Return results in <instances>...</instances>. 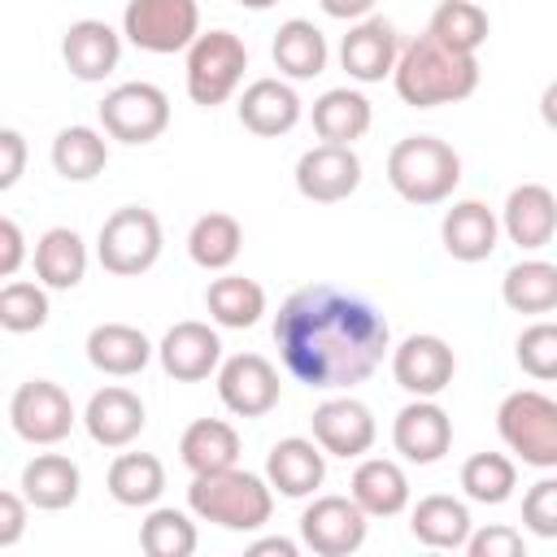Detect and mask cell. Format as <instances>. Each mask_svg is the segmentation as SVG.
Returning <instances> with one entry per match:
<instances>
[{"label":"cell","instance_id":"6da1fadb","mask_svg":"<svg viewBox=\"0 0 557 557\" xmlns=\"http://www.w3.org/2000/svg\"><path fill=\"white\" fill-rule=\"evenodd\" d=\"M274 344L296 383L313 392H344L383 366L392 326L366 296L335 283H305L278 305Z\"/></svg>","mask_w":557,"mask_h":557},{"label":"cell","instance_id":"7a4b0ae2","mask_svg":"<svg viewBox=\"0 0 557 557\" xmlns=\"http://www.w3.org/2000/svg\"><path fill=\"white\" fill-rule=\"evenodd\" d=\"M392 83H396V96L413 109L457 104V100L474 96V87H479V57L457 52V48L440 44L435 35H418L413 44L400 48Z\"/></svg>","mask_w":557,"mask_h":557},{"label":"cell","instance_id":"3957f363","mask_svg":"<svg viewBox=\"0 0 557 557\" xmlns=\"http://www.w3.org/2000/svg\"><path fill=\"white\" fill-rule=\"evenodd\" d=\"M187 505L196 518L218 522L226 531H257L274 513V487H270V479H261L252 470L226 466V470L191 474Z\"/></svg>","mask_w":557,"mask_h":557},{"label":"cell","instance_id":"277c9868","mask_svg":"<svg viewBox=\"0 0 557 557\" xmlns=\"http://www.w3.org/2000/svg\"><path fill=\"white\" fill-rule=\"evenodd\" d=\"M387 183L409 205H440L461 183V157L435 135H405L387 152Z\"/></svg>","mask_w":557,"mask_h":557},{"label":"cell","instance_id":"5b68a950","mask_svg":"<svg viewBox=\"0 0 557 557\" xmlns=\"http://www.w3.org/2000/svg\"><path fill=\"white\" fill-rule=\"evenodd\" d=\"M496 431L509 444V453H518L527 466L535 470L557 466V400L553 396L535 387L509 392L496 409Z\"/></svg>","mask_w":557,"mask_h":557},{"label":"cell","instance_id":"8992f818","mask_svg":"<svg viewBox=\"0 0 557 557\" xmlns=\"http://www.w3.org/2000/svg\"><path fill=\"white\" fill-rule=\"evenodd\" d=\"M248 70V48L235 30H200L196 44L187 48V96L200 109L226 104L235 87L244 83Z\"/></svg>","mask_w":557,"mask_h":557},{"label":"cell","instance_id":"52a82bcc","mask_svg":"<svg viewBox=\"0 0 557 557\" xmlns=\"http://www.w3.org/2000/svg\"><path fill=\"white\" fill-rule=\"evenodd\" d=\"M161 244H165V239H161L157 213L144 209V205H122V209H113V213L104 218V226H100V235H96V257H100V265H104L109 274L135 278V274H144V270L157 265Z\"/></svg>","mask_w":557,"mask_h":557},{"label":"cell","instance_id":"ba28073f","mask_svg":"<svg viewBox=\"0 0 557 557\" xmlns=\"http://www.w3.org/2000/svg\"><path fill=\"white\" fill-rule=\"evenodd\" d=\"M122 35L139 52H187L200 35V4L196 0H131L122 13Z\"/></svg>","mask_w":557,"mask_h":557},{"label":"cell","instance_id":"9c48e42d","mask_svg":"<svg viewBox=\"0 0 557 557\" xmlns=\"http://www.w3.org/2000/svg\"><path fill=\"white\" fill-rule=\"evenodd\" d=\"M78 413L74 400L61 383L52 379H26L13 396H9V426L26 440V444H61L74 431Z\"/></svg>","mask_w":557,"mask_h":557},{"label":"cell","instance_id":"30bf717a","mask_svg":"<svg viewBox=\"0 0 557 557\" xmlns=\"http://www.w3.org/2000/svg\"><path fill=\"white\" fill-rule=\"evenodd\" d=\"M100 126L122 144H152L170 126V96L157 83H122L100 100Z\"/></svg>","mask_w":557,"mask_h":557},{"label":"cell","instance_id":"8fae6325","mask_svg":"<svg viewBox=\"0 0 557 557\" xmlns=\"http://www.w3.org/2000/svg\"><path fill=\"white\" fill-rule=\"evenodd\" d=\"M370 513L352 496H313L300 513V540L318 557H352L366 544Z\"/></svg>","mask_w":557,"mask_h":557},{"label":"cell","instance_id":"7c38bea8","mask_svg":"<svg viewBox=\"0 0 557 557\" xmlns=\"http://www.w3.org/2000/svg\"><path fill=\"white\" fill-rule=\"evenodd\" d=\"M283 396L278 370L261 352H235L218 366V400L235 418H265Z\"/></svg>","mask_w":557,"mask_h":557},{"label":"cell","instance_id":"4fadbf2b","mask_svg":"<svg viewBox=\"0 0 557 557\" xmlns=\"http://www.w3.org/2000/svg\"><path fill=\"white\" fill-rule=\"evenodd\" d=\"M361 187V161L348 144H318L296 161V191L313 205L348 200Z\"/></svg>","mask_w":557,"mask_h":557},{"label":"cell","instance_id":"5bb4252c","mask_svg":"<svg viewBox=\"0 0 557 557\" xmlns=\"http://www.w3.org/2000/svg\"><path fill=\"white\" fill-rule=\"evenodd\" d=\"M392 444L405 461L413 466H435L453 448V418L435 396H413L396 418H392Z\"/></svg>","mask_w":557,"mask_h":557},{"label":"cell","instance_id":"9a60e30c","mask_svg":"<svg viewBox=\"0 0 557 557\" xmlns=\"http://www.w3.org/2000/svg\"><path fill=\"white\" fill-rule=\"evenodd\" d=\"M457 374V357L440 335H405L392 348V379L409 396H440Z\"/></svg>","mask_w":557,"mask_h":557},{"label":"cell","instance_id":"2e32d148","mask_svg":"<svg viewBox=\"0 0 557 557\" xmlns=\"http://www.w3.org/2000/svg\"><path fill=\"white\" fill-rule=\"evenodd\" d=\"M309 422H313V440L331 457H344V461L370 453L374 448V435H379L370 405H361L357 396H331V400H322Z\"/></svg>","mask_w":557,"mask_h":557},{"label":"cell","instance_id":"e0dca14e","mask_svg":"<svg viewBox=\"0 0 557 557\" xmlns=\"http://www.w3.org/2000/svg\"><path fill=\"white\" fill-rule=\"evenodd\" d=\"M400 61V35L387 17H361L339 44V65L357 83H383Z\"/></svg>","mask_w":557,"mask_h":557},{"label":"cell","instance_id":"ac0fdd59","mask_svg":"<svg viewBox=\"0 0 557 557\" xmlns=\"http://www.w3.org/2000/svg\"><path fill=\"white\" fill-rule=\"evenodd\" d=\"M161 370L178 383H200L222 366V339L209 322H174L157 344Z\"/></svg>","mask_w":557,"mask_h":557},{"label":"cell","instance_id":"d6986e66","mask_svg":"<svg viewBox=\"0 0 557 557\" xmlns=\"http://www.w3.org/2000/svg\"><path fill=\"white\" fill-rule=\"evenodd\" d=\"M61 57L78 83H100L122 61V35L100 17H78L61 35Z\"/></svg>","mask_w":557,"mask_h":557},{"label":"cell","instance_id":"ffe728a7","mask_svg":"<svg viewBox=\"0 0 557 557\" xmlns=\"http://www.w3.org/2000/svg\"><path fill=\"white\" fill-rule=\"evenodd\" d=\"M265 479L278 496H313L326 479V448L305 435H287L265 453Z\"/></svg>","mask_w":557,"mask_h":557},{"label":"cell","instance_id":"44dd1931","mask_svg":"<svg viewBox=\"0 0 557 557\" xmlns=\"http://www.w3.org/2000/svg\"><path fill=\"white\" fill-rule=\"evenodd\" d=\"M500 231L518 244V248H544L557 235V196L544 183H518L505 196L500 209Z\"/></svg>","mask_w":557,"mask_h":557},{"label":"cell","instance_id":"7402d4cb","mask_svg":"<svg viewBox=\"0 0 557 557\" xmlns=\"http://www.w3.org/2000/svg\"><path fill=\"white\" fill-rule=\"evenodd\" d=\"M148 413H144V400L131 392V387H100L91 392L87 409H83V426L87 435L100 444V448H126L131 440H139Z\"/></svg>","mask_w":557,"mask_h":557},{"label":"cell","instance_id":"603a6c76","mask_svg":"<svg viewBox=\"0 0 557 557\" xmlns=\"http://www.w3.org/2000/svg\"><path fill=\"white\" fill-rule=\"evenodd\" d=\"M440 239L453 261H466V265L487 261L500 239V218L483 200H457L440 222Z\"/></svg>","mask_w":557,"mask_h":557},{"label":"cell","instance_id":"cb8c5ba5","mask_svg":"<svg viewBox=\"0 0 557 557\" xmlns=\"http://www.w3.org/2000/svg\"><path fill=\"white\" fill-rule=\"evenodd\" d=\"M239 122L244 131L261 135V139H278L300 122V96L296 87H287L283 78H257L244 87L239 96Z\"/></svg>","mask_w":557,"mask_h":557},{"label":"cell","instance_id":"d4e9b609","mask_svg":"<svg viewBox=\"0 0 557 557\" xmlns=\"http://www.w3.org/2000/svg\"><path fill=\"white\" fill-rule=\"evenodd\" d=\"M152 344L139 326H126V322H100L91 326L87 335V361L100 370V374H113V379H131L139 374L148 361H152Z\"/></svg>","mask_w":557,"mask_h":557},{"label":"cell","instance_id":"484cf974","mask_svg":"<svg viewBox=\"0 0 557 557\" xmlns=\"http://www.w3.org/2000/svg\"><path fill=\"white\" fill-rule=\"evenodd\" d=\"M78 492H83V474L65 453H39L22 466V496L35 509H48V513L70 509Z\"/></svg>","mask_w":557,"mask_h":557},{"label":"cell","instance_id":"4316f807","mask_svg":"<svg viewBox=\"0 0 557 557\" xmlns=\"http://www.w3.org/2000/svg\"><path fill=\"white\" fill-rule=\"evenodd\" d=\"M352 500L370 513V518H396L405 505H409V479L396 461L387 457H361L357 470H352V483H348Z\"/></svg>","mask_w":557,"mask_h":557},{"label":"cell","instance_id":"83f0119b","mask_svg":"<svg viewBox=\"0 0 557 557\" xmlns=\"http://www.w3.org/2000/svg\"><path fill=\"white\" fill-rule=\"evenodd\" d=\"M409 531H413V540L426 544V548H466L474 522H470L466 500L435 492V496H422V500L413 505Z\"/></svg>","mask_w":557,"mask_h":557},{"label":"cell","instance_id":"f1b7e54d","mask_svg":"<svg viewBox=\"0 0 557 557\" xmlns=\"http://www.w3.org/2000/svg\"><path fill=\"white\" fill-rule=\"evenodd\" d=\"M374 122V109L361 91L352 87H331L313 100V131L322 144H357Z\"/></svg>","mask_w":557,"mask_h":557},{"label":"cell","instance_id":"f546056e","mask_svg":"<svg viewBox=\"0 0 557 557\" xmlns=\"http://www.w3.org/2000/svg\"><path fill=\"white\" fill-rule=\"evenodd\" d=\"M35 274L52 292H70L87 274V244L70 226H52L35 239Z\"/></svg>","mask_w":557,"mask_h":557},{"label":"cell","instance_id":"4dcf8cb0","mask_svg":"<svg viewBox=\"0 0 557 557\" xmlns=\"http://www.w3.org/2000/svg\"><path fill=\"white\" fill-rule=\"evenodd\" d=\"M270 57L278 65V74L287 78H318L326 70V35L305 22V17H287L278 30H274V44H270Z\"/></svg>","mask_w":557,"mask_h":557},{"label":"cell","instance_id":"1f68e13d","mask_svg":"<svg viewBox=\"0 0 557 557\" xmlns=\"http://www.w3.org/2000/svg\"><path fill=\"white\" fill-rule=\"evenodd\" d=\"M205 309L218 326H231V331H248L261 322L265 313V287L257 278H244V274H218L209 287H205Z\"/></svg>","mask_w":557,"mask_h":557},{"label":"cell","instance_id":"d6a6232c","mask_svg":"<svg viewBox=\"0 0 557 557\" xmlns=\"http://www.w3.org/2000/svg\"><path fill=\"white\" fill-rule=\"evenodd\" d=\"M178 457L191 474L239 466V431L222 418H196L178 440Z\"/></svg>","mask_w":557,"mask_h":557},{"label":"cell","instance_id":"836d02e7","mask_svg":"<svg viewBox=\"0 0 557 557\" xmlns=\"http://www.w3.org/2000/svg\"><path fill=\"white\" fill-rule=\"evenodd\" d=\"M109 496L126 509H148L165 492V466L152 453H117L109 466Z\"/></svg>","mask_w":557,"mask_h":557},{"label":"cell","instance_id":"e575fe53","mask_svg":"<svg viewBox=\"0 0 557 557\" xmlns=\"http://www.w3.org/2000/svg\"><path fill=\"white\" fill-rule=\"evenodd\" d=\"M244 248V226L239 218L231 213H200L187 231V257L200 265V270H231L235 257Z\"/></svg>","mask_w":557,"mask_h":557},{"label":"cell","instance_id":"d590c367","mask_svg":"<svg viewBox=\"0 0 557 557\" xmlns=\"http://www.w3.org/2000/svg\"><path fill=\"white\" fill-rule=\"evenodd\" d=\"M500 296L513 313H553L557 309V265L553 261H518L500 278Z\"/></svg>","mask_w":557,"mask_h":557},{"label":"cell","instance_id":"8d00e7d4","mask_svg":"<svg viewBox=\"0 0 557 557\" xmlns=\"http://www.w3.org/2000/svg\"><path fill=\"white\" fill-rule=\"evenodd\" d=\"M109 165V144L96 126H65L52 139V170L65 183H87Z\"/></svg>","mask_w":557,"mask_h":557},{"label":"cell","instance_id":"74e56055","mask_svg":"<svg viewBox=\"0 0 557 557\" xmlns=\"http://www.w3.org/2000/svg\"><path fill=\"white\" fill-rule=\"evenodd\" d=\"M487 30H492V22L474 0H444L426 26V35H435L440 44H448L457 52H479L487 44Z\"/></svg>","mask_w":557,"mask_h":557},{"label":"cell","instance_id":"f35d334b","mask_svg":"<svg viewBox=\"0 0 557 557\" xmlns=\"http://www.w3.org/2000/svg\"><path fill=\"white\" fill-rule=\"evenodd\" d=\"M518 487V466L505 453H474L461 466V492L479 505H505Z\"/></svg>","mask_w":557,"mask_h":557},{"label":"cell","instance_id":"ab89813d","mask_svg":"<svg viewBox=\"0 0 557 557\" xmlns=\"http://www.w3.org/2000/svg\"><path fill=\"white\" fill-rule=\"evenodd\" d=\"M200 544L196 535V522L183 513V509H152L144 522H139V548L148 557H191Z\"/></svg>","mask_w":557,"mask_h":557},{"label":"cell","instance_id":"60d3db41","mask_svg":"<svg viewBox=\"0 0 557 557\" xmlns=\"http://www.w3.org/2000/svg\"><path fill=\"white\" fill-rule=\"evenodd\" d=\"M44 322H48V292H44V283L9 278L0 287V326L9 335H26V331H39Z\"/></svg>","mask_w":557,"mask_h":557},{"label":"cell","instance_id":"b9f144b4","mask_svg":"<svg viewBox=\"0 0 557 557\" xmlns=\"http://www.w3.org/2000/svg\"><path fill=\"white\" fill-rule=\"evenodd\" d=\"M513 357L518 366L540 379V383H553L557 379V322H531L518 344H513Z\"/></svg>","mask_w":557,"mask_h":557},{"label":"cell","instance_id":"7bdbcfd3","mask_svg":"<svg viewBox=\"0 0 557 557\" xmlns=\"http://www.w3.org/2000/svg\"><path fill=\"white\" fill-rule=\"evenodd\" d=\"M522 527L540 540H557V479H540L522 496Z\"/></svg>","mask_w":557,"mask_h":557},{"label":"cell","instance_id":"ee69618b","mask_svg":"<svg viewBox=\"0 0 557 557\" xmlns=\"http://www.w3.org/2000/svg\"><path fill=\"white\" fill-rule=\"evenodd\" d=\"M466 553H470V557H527V540H522V531L492 522V527H483V531H470Z\"/></svg>","mask_w":557,"mask_h":557},{"label":"cell","instance_id":"f6af8a7d","mask_svg":"<svg viewBox=\"0 0 557 557\" xmlns=\"http://www.w3.org/2000/svg\"><path fill=\"white\" fill-rule=\"evenodd\" d=\"M22 170H26V139H22V131L4 126L0 131V191L17 187Z\"/></svg>","mask_w":557,"mask_h":557},{"label":"cell","instance_id":"bcb514c9","mask_svg":"<svg viewBox=\"0 0 557 557\" xmlns=\"http://www.w3.org/2000/svg\"><path fill=\"white\" fill-rule=\"evenodd\" d=\"M26 496L17 492H0V548H13L26 531Z\"/></svg>","mask_w":557,"mask_h":557},{"label":"cell","instance_id":"7dc6e473","mask_svg":"<svg viewBox=\"0 0 557 557\" xmlns=\"http://www.w3.org/2000/svg\"><path fill=\"white\" fill-rule=\"evenodd\" d=\"M26 257V235L13 218H0V278H13Z\"/></svg>","mask_w":557,"mask_h":557},{"label":"cell","instance_id":"c3c4849f","mask_svg":"<svg viewBox=\"0 0 557 557\" xmlns=\"http://www.w3.org/2000/svg\"><path fill=\"white\" fill-rule=\"evenodd\" d=\"M318 4H322V13H326V17L361 22V17H370V9H374L379 0H318Z\"/></svg>","mask_w":557,"mask_h":557},{"label":"cell","instance_id":"681fc988","mask_svg":"<svg viewBox=\"0 0 557 557\" xmlns=\"http://www.w3.org/2000/svg\"><path fill=\"white\" fill-rule=\"evenodd\" d=\"M248 553H252V557H296V544L283 540V535H265V540H257Z\"/></svg>","mask_w":557,"mask_h":557},{"label":"cell","instance_id":"f907efd6","mask_svg":"<svg viewBox=\"0 0 557 557\" xmlns=\"http://www.w3.org/2000/svg\"><path fill=\"white\" fill-rule=\"evenodd\" d=\"M540 117H544V126L548 131H557V78L544 87V96H540Z\"/></svg>","mask_w":557,"mask_h":557},{"label":"cell","instance_id":"816d5d0a","mask_svg":"<svg viewBox=\"0 0 557 557\" xmlns=\"http://www.w3.org/2000/svg\"><path fill=\"white\" fill-rule=\"evenodd\" d=\"M239 4H244V9H257V13H261V9H270V4H278V0H239Z\"/></svg>","mask_w":557,"mask_h":557}]
</instances>
